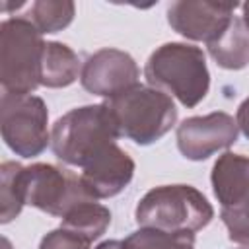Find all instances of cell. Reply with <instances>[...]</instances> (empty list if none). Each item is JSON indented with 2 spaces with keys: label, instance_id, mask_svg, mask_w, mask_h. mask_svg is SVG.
Listing matches in <instances>:
<instances>
[{
  "label": "cell",
  "instance_id": "6da1fadb",
  "mask_svg": "<svg viewBox=\"0 0 249 249\" xmlns=\"http://www.w3.org/2000/svg\"><path fill=\"white\" fill-rule=\"evenodd\" d=\"M150 88L173 95L183 107H196L210 89V72L200 47L189 43H163L144 66Z\"/></svg>",
  "mask_w": 249,
  "mask_h": 249
},
{
  "label": "cell",
  "instance_id": "7a4b0ae2",
  "mask_svg": "<svg viewBox=\"0 0 249 249\" xmlns=\"http://www.w3.org/2000/svg\"><path fill=\"white\" fill-rule=\"evenodd\" d=\"M117 138L121 132L107 103L82 105L56 119L51 130V148L60 161L86 167Z\"/></svg>",
  "mask_w": 249,
  "mask_h": 249
},
{
  "label": "cell",
  "instance_id": "3957f363",
  "mask_svg": "<svg viewBox=\"0 0 249 249\" xmlns=\"http://www.w3.org/2000/svg\"><path fill=\"white\" fill-rule=\"evenodd\" d=\"M136 224L167 233H196L214 218L208 198L191 185H161L150 189L136 204Z\"/></svg>",
  "mask_w": 249,
  "mask_h": 249
},
{
  "label": "cell",
  "instance_id": "277c9868",
  "mask_svg": "<svg viewBox=\"0 0 249 249\" xmlns=\"http://www.w3.org/2000/svg\"><path fill=\"white\" fill-rule=\"evenodd\" d=\"M45 45L43 35L25 16L0 23V84L4 93L31 95L41 86Z\"/></svg>",
  "mask_w": 249,
  "mask_h": 249
},
{
  "label": "cell",
  "instance_id": "5b68a950",
  "mask_svg": "<svg viewBox=\"0 0 249 249\" xmlns=\"http://www.w3.org/2000/svg\"><path fill=\"white\" fill-rule=\"evenodd\" d=\"M107 105L115 115L121 136L138 146L158 142L177 123V109L171 95L150 86H136L109 99Z\"/></svg>",
  "mask_w": 249,
  "mask_h": 249
},
{
  "label": "cell",
  "instance_id": "8992f818",
  "mask_svg": "<svg viewBox=\"0 0 249 249\" xmlns=\"http://www.w3.org/2000/svg\"><path fill=\"white\" fill-rule=\"evenodd\" d=\"M23 202L56 218H64L82 202L95 200L80 175L53 163H31L21 169Z\"/></svg>",
  "mask_w": 249,
  "mask_h": 249
},
{
  "label": "cell",
  "instance_id": "52a82bcc",
  "mask_svg": "<svg viewBox=\"0 0 249 249\" xmlns=\"http://www.w3.org/2000/svg\"><path fill=\"white\" fill-rule=\"evenodd\" d=\"M0 130L6 146L21 158H35L51 144L49 111L37 95L2 93Z\"/></svg>",
  "mask_w": 249,
  "mask_h": 249
},
{
  "label": "cell",
  "instance_id": "ba28073f",
  "mask_svg": "<svg viewBox=\"0 0 249 249\" xmlns=\"http://www.w3.org/2000/svg\"><path fill=\"white\" fill-rule=\"evenodd\" d=\"M80 84L86 91L105 97L107 101L140 86L136 60L121 49H99L89 54L82 66Z\"/></svg>",
  "mask_w": 249,
  "mask_h": 249
},
{
  "label": "cell",
  "instance_id": "9c48e42d",
  "mask_svg": "<svg viewBox=\"0 0 249 249\" xmlns=\"http://www.w3.org/2000/svg\"><path fill=\"white\" fill-rule=\"evenodd\" d=\"M239 126L235 119L224 111L200 117H189L177 126V148L183 158L202 161L218 150H228L237 142Z\"/></svg>",
  "mask_w": 249,
  "mask_h": 249
},
{
  "label": "cell",
  "instance_id": "30bf717a",
  "mask_svg": "<svg viewBox=\"0 0 249 249\" xmlns=\"http://www.w3.org/2000/svg\"><path fill=\"white\" fill-rule=\"evenodd\" d=\"M237 6V2L177 0L167 6V23L185 39L210 45L228 29Z\"/></svg>",
  "mask_w": 249,
  "mask_h": 249
},
{
  "label": "cell",
  "instance_id": "8fae6325",
  "mask_svg": "<svg viewBox=\"0 0 249 249\" xmlns=\"http://www.w3.org/2000/svg\"><path fill=\"white\" fill-rule=\"evenodd\" d=\"M134 160L115 144L107 146L101 154H97L86 167H82V181L88 193L99 198H111L123 193L134 177Z\"/></svg>",
  "mask_w": 249,
  "mask_h": 249
},
{
  "label": "cell",
  "instance_id": "7c38bea8",
  "mask_svg": "<svg viewBox=\"0 0 249 249\" xmlns=\"http://www.w3.org/2000/svg\"><path fill=\"white\" fill-rule=\"evenodd\" d=\"M210 183L214 196L224 206H231L249 196V156L224 152L212 165Z\"/></svg>",
  "mask_w": 249,
  "mask_h": 249
},
{
  "label": "cell",
  "instance_id": "4fadbf2b",
  "mask_svg": "<svg viewBox=\"0 0 249 249\" xmlns=\"http://www.w3.org/2000/svg\"><path fill=\"white\" fill-rule=\"evenodd\" d=\"M208 47V54L212 60L226 70H241L249 64V27L243 18L233 16L228 29L212 41Z\"/></svg>",
  "mask_w": 249,
  "mask_h": 249
},
{
  "label": "cell",
  "instance_id": "5bb4252c",
  "mask_svg": "<svg viewBox=\"0 0 249 249\" xmlns=\"http://www.w3.org/2000/svg\"><path fill=\"white\" fill-rule=\"evenodd\" d=\"M82 74L78 54L64 43L47 41L43 53L41 86L45 88H68Z\"/></svg>",
  "mask_w": 249,
  "mask_h": 249
},
{
  "label": "cell",
  "instance_id": "9a60e30c",
  "mask_svg": "<svg viewBox=\"0 0 249 249\" xmlns=\"http://www.w3.org/2000/svg\"><path fill=\"white\" fill-rule=\"evenodd\" d=\"M60 220H62L60 228H66L93 243L107 231L111 224V212L107 206L99 204L97 200H89L78 204Z\"/></svg>",
  "mask_w": 249,
  "mask_h": 249
},
{
  "label": "cell",
  "instance_id": "2e32d148",
  "mask_svg": "<svg viewBox=\"0 0 249 249\" xmlns=\"http://www.w3.org/2000/svg\"><path fill=\"white\" fill-rule=\"evenodd\" d=\"M76 6L70 0H37L31 4L27 12V19L39 29L41 35L45 33H58L68 27L74 19Z\"/></svg>",
  "mask_w": 249,
  "mask_h": 249
},
{
  "label": "cell",
  "instance_id": "e0dca14e",
  "mask_svg": "<svg viewBox=\"0 0 249 249\" xmlns=\"http://www.w3.org/2000/svg\"><path fill=\"white\" fill-rule=\"evenodd\" d=\"M21 169L23 165L18 161H4L0 165V202H2L0 222L2 224L12 222L25 206L23 193H21Z\"/></svg>",
  "mask_w": 249,
  "mask_h": 249
},
{
  "label": "cell",
  "instance_id": "ac0fdd59",
  "mask_svg": "<svg viewBox=\"0 0 249 249\" xmlns=\"http://www.w3.org/2000/svg\"><path fill=\"white\" fill-rule=\"evenodd\" d=\"M124 241V249H195V233H167L154 228H140Z\"/></svg>",
  "mask_w": 249,
  "mask_h": 249
},
{
  "label": "cell",
  "instance_id": "d6986e66",
  "mask_svg": "<svg viewBox=\"0 0 249 249\" xmlns=\"http://www.w3.org/2000/svg\"><path fill=\"white\" fill-rule=\"evenodd\" d=\"M220 218L228 230L230 241L249 249V196L237 204L224 206Z\"/></svg>",
  "mask_w": 249,
  "mask_h": 249
},
{
  "label": "cell",
  "instance_id": "ffe728a7",
  "mask_svg": "<svg viewBox=\"0 0 249 249\" xmlns=\"http://www.w3.org/2000/svg\"><path fill=\"white\" fill-rule=\"evenodd\" d=\"M89 245L91 241H88L86 237L66 228H56L43 235L39 249H89Z\"/></svg>",
  "mask_w": 249,
  "mask_h": 249
},
{
  "label": "cell",
  "instance_id": "44dd1931",
  "mask_svg": "<svg viewBox=\"0 0 249 249\" xmlns=\"http://www.w3.org/2000/svg\"><path fill=\"white\" fill-rule=\"evenodd\" d=\"M235 123H237V126H239V130L249 138V97L239 103L237 115H235Z\"/></svg>",
  "mask_w": 249,
  "mask_h": 249
},
{
  "label": "cell",
  "instance_id": "7402d4cb",
  "mask_svg": "<svg viewBox=\"0 0 249 249\" xmlns=\"http://www.w3.org/2000/svg\"><path fill=\"white\" fill-rule=\"evenodd\" d=\"M95 249H124V241L123 239H107V241H101Z\"/></svg>",
  "mask_w": 249,
  "mask_h": 249
},
{
  "label": "cell",
  "instance_id": "603a6c76",
  "mask_svg": "<svg viewBox=\"0 0 249 249\" xmlns=\"http://www.w3.org/2000/svg\"><path fill=\"white\" fill-rule=\"evenodd\" d=\"M241 8H243V21H245V25L249 27V2H245Z\"/></svg>",
  "mask_w": 249,
  "mask_h": 249
},
{
  "label": "cell",
  "instance_id": "cb8c5ba5",
  "mask_svg": "<svg viewBox=\"0 0 249 249\" xmlns=\"http://www.w3.org/2000/svg\"><path fill=\"white\" fill-rule=\"evenodd\" d=\"M2 243H4V249H12V247H10V241H8V239H2Z\"/></svg>",
  "mask_w": 249,
  "mask_h": 249
}]
</instances>
